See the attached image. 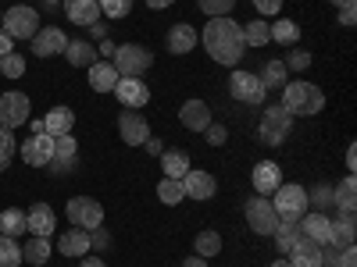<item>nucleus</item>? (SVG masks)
<instances>
[{
  "instance_id": "7",
  "label": "nucleus",
  "mask_w": 357,
  "mask_h": 267,
  "mask_svg": "<svg viewBox=\"0 0 357 267\" xmlns=\"http://www.w3.org/2000/svg\"><path fill=\"white\" fill-rule=\"evenodd\" d=\"M68 221H72V228H86V232L100 228L104 225L100 200H93V196H72L68 200Z\"/></svg>"
},
{
  "instance_id": "56",
  "label": "nucleus",
  "mask_w": 357,
  "mask_h": 267,
  "mask_svg": "<svg viewBox=\"0 0 357 267\" xmlns=\"http://www.w3.org/2000/svg\"><path fill=\"white\" fill-rule=\"evenodd\" d=\"M172 4H175V0H146V8H154V11H165Z\"/></svg>"
},
{
  "instance_id": "39",
  "label": "nucleus",
  "mask_w": 357,
  "mask_h": 267,
  "mask_svg": "<svg viewBox=\"0 0 357 267\" xmlns=\"http://www.w3.org/2000/svg\"><path fill=\"white\" fill-rule=\"evenodd\" d=\"M0 75H4V79H22L25 75V57L18 50L4 54V57H0Z\"/></svg>"
},
{
  "instance_id": "45",
  "label": "nucleus",
  "mask_w": 357,
  "mask_h": 267,
  "mask_svg": "<svg viewBox=\"0 0 357 267\" xmlns=\"http://www.w3.org/2000/svg\"><path fill=\"white\" fill-rule=\"evenodd\" d=\"M89 246H93V250H107V246H111V235L104 232V225L89 232Z\"/></svg>"
},
{
  "instance_id": "48",
  "label": "nucleus",
  "mask_w": 357,
  "mask_h": 267,
  "mask_svg": "<svg viewBox=\"0 0 357 267\" xmlns=\"http://www.w3.org/2000/svg\"><path fill=\"white\" fill-rule=\"evenodd\" d=\"M336 267H357V250L354 246H343L340 257H336Z\"/></svg>"
},
{
  "instance_id": "1",
  "label": "nucleus",
  "mask_w": 357,
  "mask_h": 267,
  "mask_svg": "<svg viewBox=\"0 0 357 267\" xmlns=\"http://www.w3.org/2000/svg\"><path fill=\"white\" fill-rule=\"evenodd\" d=\"M200 43H204L207 54H211V61H218V65H225V68H236V65L243 61V54H247L243 25L232 22L229 15L207 22L204 33H200Z\"/></svg>"
},
{
  "instance_id": "3",
  "label": "nucleus",
  "mask_w": 357,
  "mask_h": 267,
  "mask_svg": "<svg viewBox=\"0 0 357 267\" xmlns=\"http://www.w3.org/2000/svg\"><path fill=\"white\" fill-rule=\"evenodd\" d=\"M111 65H114L118 79H143V72H151V65H154V54L139 43H122L114 50Z\"/></svg>"
},
{
  "instance_id": "22",
  "label": "nucleus",
  "mask_w": 357,
  "mask_h": 267,
  "mask_svg": "<svg viewBox=\"0 0 357 267\" xmlns=\"http://www.w3.org/2000/svg\"><path fill=\"white\" fill-rule=\"evenodd\" d=\"M301 228H304V235H307V239H314L318 246H325V243H329V228H333V218L325 214V211H311V214H304V218H301Z\"/></svg>"
},
{
  "instance_id": "6",
  "label": "nucleus",
  "mask_w": 357,
  "mask_h": 267,
  "mask_svg": "<svg viewBox=\"0 0 357 267\" xmlns=\"http://www.w3.org/2000/svg\"><path fill=\"white\" fill-rule=\"evenodd\" d=\"M272 207L279 218H289V221H301L307 214V189L304 186H293V182H282L275 193H272Z\"/></svg>"
},
{
  "instance_id": "20",
  "label": "nucleus",
  "mask_w": 357,
  "mask_h": 267,
  "mask_svg": "<svg viewBox=\"0 0 357 267\" xmlns=\"http://www.w3.org/2000/svg\"><path fill=\"white\" fill-rule=\"evenodd\" d=\"M286 260H289L293 267H321V246H318L314 239H307V235H301Z\"/></svg>"
},
{
  "instance_id": "8",
  "label": "nucleus",
  "mask_w": 357,
  "mask_h": 267,
  "mask_svg": "<svg viewBox=\"0 0 357 267\" xmlns=\"http://www.w3.org/2000/svg\"><path fill=\"white\" fill-rule=\"evenodd\" d=\"M229 97L240 100V104H250V107H261L264 97H268V89H264L261 79L250 75V72H232V75H229Z\"/></svg>"
},
{
  "instance_id": "40",
  "label": "nucleus",
  "mask_w": 357,
  "mask_h": 267,
  "mask_svg": "<svg viewBox=\"0 0 357 267\" xmlns=\"http://www.w3.org/2000/svg\"><path fill=\"white\" fill-rule=\"evenodd\" d=\"M79 154V146H75V136H54V157L50 161H75Z\"/></svg>"
},
{
  "instance_id": "61",
  "label": "nucleus",
  "mask_w": 357,
  "mask_h": 267,
  "mask_svg": "<svg viewBox=\"0 0 357 267\" xmlns=\"http://www.w3.org/2000/svg\"><path fill=\"white\" fill-rule=\"evenodd\" d=\"M43 4H61V0H43Z\"/></svg>"
},
{
  "instance_id": "30",
  "label": "nucleus",
  "mask_w": 357,
  "mask_h": 267,
  "mask_svg": "<svg viewBox=\"0 0 357 267\" xmlns=\"http://www.w3.org/2000/svg\"><path fill=\"white\" fill-rule=\"evenodd\" d=\"M22 260L33 264V267H43L50 260V239H43V235H33L25 246H22Z\"/></svg>"
},
{
  "instance_id": "58",
  "label": "nucleus",
  "mask_w": 357,
  "mask_h": 267,
  "mask_svg": "<svg viewBox=\"0 0 357 267\" xmlns=\"http://www.w3.org/2000/svg\"><path fill=\"white\" fill-rule=\"evenodd\" d=\"M183 267H207V260H204V257H186Z\"/></svg>"
},
{
  "instance_id": "37",
  "label": "nucleus",
  "mask_w": 357,
  "mask_h": 267,
  "mask_svg": "<svg viewBox=\"0 0 357 267\" xmlns=\"http://www.w3.org/2000/svg\"><path fill=\"white\" fill-rule=\"evenodd\" d=\"M22 264V246L11 235H0V267H18Z\"/></svg>"
},
{
  "instance_id": "47",
  "label": "nucleus",
  "mask_w": 357,
  "mask_h": 267,
  "mask_svg": "<svg viewBox=\"0 0 357 267\" xmlns=\"http://www.w3.org/2000/svg\"><path fill=\"white\" fill-rule=\"evenodd\" d=\"M254 8H257V15H261V18H268V15H279L282 0H254Z\"/></svg>"
},
{
  "instance_id": "44",
  "label": "nucleus",
  "mask_w": 357,
  "mask_h": 267,
  "mask_svg": "<svg viewBox=\"0 0 357 267\" xmlns=\"http://www.w3.org/2000/svg\"><path fill=\"white\" fill-rule=\"evenodd\" d=\"M307 203H318V207H336V189L333 186H318L307 193Z\"/></svg>"
},
{
  "instance_id": "21",
  "label": "nucleus",
  "mask_w": 357,
  "mask_h": 267,
  "mask_svg": "<svg viewBox=\"0 0 357 267\" xmlns=\"http://www.w3.org/2000/svg\"><path fill=\"white\" fill-rule=\"evenodd\" d=\"M65 15L68 22L89 29L93 22H100V0H65Z\"/></svg>"
},
{
  "instance_id": "23",
  "label": "nucleus",
  "mask_w": 357,
  "mask_h": 267,
  "mask_svg": "<svg viewBox=\"0 0 357 267\" xmlns=\"http://www.w3.org/2000/svg\"><path fill=\"white\" fill-rule=\"evenodd\" d=\"M89 250V232L86 228H68L61 239H57V253H65V257H86Z\"/></svg>"
},
{
  "instance_id": "57",
  "label": "nucleus",
  "mask_w": 357,
  "mask_h": 267,
  "mask_svg": "<svg viewBox=\"0 0 357 267\" xmlns=\"http://www.w3.org/2000/svg\"><path fill=\"white\" fill-rule=\"evenodd\" d=\"M354 168H357V150H354V146H350V150H347V171L354 175Z\"/></svg>"
},
{
  "instance_id": "60",
  "label": "nucleus",
  "mask_w": 357,
  "mask_h": 267,
  "mask_svg": "<svg viewBox=\"0 0 357 267\" xmlns=\"http://www.w3.org/2000/svg\"><path fill=\"white\" fill-rule=\"evenodd\" d=\"M333 4H336V8H350V4H354V0H333Z\"/></svg>"
},
{
  "instance_id": "4",
  "label": "nucleus",
  "mask_w": 357,
  "mask_h": 267,
  "mask_svg": "<svg viewBox=\"0 0 357 267\" xmlns=\"http://www.w3.org/2000/svg\"><path fill=\"white\" fill-rule=\"evenodd\" d=\"M0 29L11 36V40H33L40 33V11L36 8H25V4H15L4 11V18H0Z\"/></svg>"
},
{
  "instance_id": "49",
  "label": "nucleus",
  "mask_w": 357,
  "mask_h": 267,
  "mask_svg": "<svg viewBox=\"0 0 357 267\" xmlns=\"http://www.w3.org/2000/svg\"><path fill=\"white\" fill-rule=\"evenodd\" d=\"M114 50H118V43H111V40H100V47H97V57H100V61H111V57H114Z\"/></svg>"
},
{
  "instance_id": "31",
  "label": "nucleus",
  "mask_w": 357,
  "mask_h": 267,
  "mask_svg": "<svg viewBox=\"0 0 357 267\" xmlns=\"http://www.w3.org/2000/svg\"><path fill=\"white\" fill-rule=\"evenodd\" d=\"M354 235H357V221L354 218H336L333 228H329V243L336 250H343V246H354Z\"/></svg>"
},
{
  "instance_id": "24",
  "label": "nucleus",
  "mask_w": 357,
  "mask_h": 267,
  "mask_svg": "<svg viewBox=\"0 0 357 267\" xmlns=\"http://www.w3.org/2000/svg\"><path fill=\"white\" fill-rule=\"evenodd\" d=\"M72 129H75V111L72 107H50V114L43 118L47 136H68Z\"/></svg>"
},
{
  "instance_id": "52",
  "label": "nucleus",
  "mask_w": 357,
  "mask_h": 267,
  "mask_svg": "<svg viewBox=\"0 0 357 267\" xmlns=\"http://www.w3.org/2000/svg\"><path fill=\"white\" fill-rule=\"evenodd\" d=\"M354 18H357L354 4H350V8H340V25H347V29H350V25H354Z\"/></svg>"
},
{
  "instance_id": "17",
  "label": "nucleus",
  "mask_w": 357,
  "mask_h": 267,
  "mask_svg": "<svg viewBox=\"0 0 357 267\" xmlns=\"http://www.w3.org/2000/svg\"><path fill=\"white\" fill-rule=\"evenodd\" d=\"M65 47H68V36L61 33V29H54V25L40 29V33L33 36V54H36V57H54V54H65Z\"/></svg>"
},
{
  "instance_id": "27",
  "label": "nucleus",
  "mask_w": 357,
  "mask_h": 267,
  "mask_svg": "<svg viewBox=\"0 0 357 267\" xmlns=\"http://www.w3.org/2000/svg\"><path fill=\"white\" fill-rule=\"evenodd\" d=\"M65 57H68V65H75V68H89V65L100 61V57H97V47L89 43V40H68Z\"/></svg>"
},
{
  "instance_id": "59",
  "label": "nucleus",
  "mask_w": 357,
  "mask_h": 267,
  "mask_svg": "<svg viewBox=\"0 0 357 267\" xmlns=\"http://www.w3.org/2000/svg\"><path fill=\"white\" fill-rule=\"evenodd\" d=\"M268 267H293V264H289V260H286V257H279V260H275V264H268Z\"/></svg>"
},
{
  "instance_id": "12",
  "label": "nucleus",
  "mask_w": 357,
  "mask_h": 267,
  "mask_svg": "<svg viewBox=\"0 0 357 267\" xmlns=\"http://www.w3.org/2000/svg\"><path fill=\"white\" fill-rule=\"evenodd\" d=\"M118 136H122L126 146H143L151 139V125H146V118L139 111H122V118H118Z\"/></svg>"
},
{
  "instance_id": "9",
  "label": "nucleus",
  "mask_w": 357,
  "mask_h": 267,
  "mask_svg": "<svg viewBox=\"0 0 357 267\" xmlns=\"http://www.w3.org/2000/svg\"><path fill=\"white\" fill-rule=\"evenodd\" d=\"M247 225L254 235H272L275 225H279V214H275V207L268 196H250L247 200Z\"/></svg>"
},
{
  "instance_id": "43",
  "label": "nucleus",
  "mask_w": 357,
  "mask_h": 267,
  "mask_svg": "<svg viewBox=\"0 0 357 267\" xmlns=\"http://www.w3.org/2000/svg\"><path fill=\"white\" fill-rule=\"evenodd\" d=\"M286 72H307L311 68V54L307 50H289V57H286Z\"/></svg>"
},
{
  "instance_id": "11",
  "label": "nucleus",
  "mask_w": 357,
  "mask_h": 267,
  "mask_svg": "<svg viewBox=\"0 0 357 267\" xmlns=\"http://www.w3.org/2000/svg\"><path fill=\"white\" fill-rule=\"evenodd\" d=\"M111 93L118 97V104L129 107V111H139L151 104V86H146L143 79H118V86L111 89Z\"/></svg>"
},
{
  "instance_id": "14",
  "label": "nucleus",
  "mask_w": 357,
  "mask_h": 267,
  "mask_svg": "<svg viewBox=\"0 0 357 267\" xmlns=\"http://www.w3.org/2000/svg\"><path fill=\"white\" fill-rule=\"evenodd\" d=\"M183 189H186V196L190 200H211L215 193H218V182H215V175L211 171H197V168H190L183 178Z\"/></svg>"
},
{
  "instance_id": "42",
  "label": "nucleus",
  "mask_w": 357,
  "mask_h": 267,
  "mask_svg": "<svg viewBox=\"0 0 357 267\" xmlns=\"http://www.w3.org/2000/svg\"><path fill=\"white\" fill-rule=\"evenodd\" d=\"M132 11V0H100V15L107 18H126Z\"/></svg>"
},
{
  "instance_id": "53",
  "label": "nucleus",
  "mask_w": 357,
  "mask_h": 267,
  "mask_svg": "<svg viewBox=\"0 0 357 267\" xmlns=\"http://www.w3.org/2000/svg\"><path fill=\"white\" fill-rule=\"evenodd\" d=\"M15 50V40L4 33V29H0V57H4V54H11Z\"/></svg>"
},
{
  "instance_id": "15",
  "label": "nucleus",
  "mask_w": 357,
  "mask_h": 267,
  "mask_svg": "<svg viewBox=\"0 0 357 267\" xmlns=\"http://www.w3.org/2000/svg\"><path fill=\"white\" fill-rule=\"evenodd\" d=\"M54 225H57V218H54V211H50V203H33V207L25 211V232L50 239V235H54Z\"/></svg>"
},
{
  "instance_id": "51",
  "label": "nucleus",
  "mask_w": 357,
  "mask_h": 267,
  "mask_svg": "<svg viewBox=\"0 0 357 267\" xmlns=\"http://www.w3.org/2000/svg\"><path fill=\"white\" fill-rule=\"evenodd\" d=\"M143 150H146V154H154V157H161V150H165V146H161V139H154V136H151V139L143 143Z\"/></svg>"
},
{
  "instance_id": "36",
  "label": "nucleus",
  "mask_w": 357,
  "mask_h": 267,
  "mask_svg": "<svg viewBox=\"0 0 357 267\" xmlns=\"http://www.w3.org/2000/svg\"><path fill=\"white\" fill-rule=\"evenodd\" d=\"M243 40H247V47H264V43H272V40H268V22H264V18L247 22V25H243Z\"/></svg>"
},
{
  "instance_id": "19",
  "label": "nucleus",
  "mask_w": 357,
  "mask_h": 267,
  "mask_svg": "<svg viewBox=\"0 0 357 267\" xmlns=\"http://www.w3.org/2000/svg\"><path fill=\"white\" fill-rule=\"evenodd\" d=\"M197 43H200V33H197L190 22H175L168 29V50L172 54H190Z\"/></svg>"
},
{
  "instance_id": "41",
  "label": "nucleus",
  "mask_w": 357,
  "mask_h": 267,
  "mask_svg": "<svg viewBox=\"0 0 357 267\" xmlns=\"http://www.w3.org/2000/svg\"><path fill=\"white\" fill-rule=\"evenodd\" d=\"M200 4V11L207 15V18H225L232 8H236V0H197Z\"/></svg>"
},
{
  "instance_id": "34",
  "label": "nucleus",
  "mask_w": 357,
  "mask_h": 267,
  "mask_svg": "<svg viewBox=\"0 0 357 267\" xmlns=\"http://www.w3.org/2000/svg\"><path fill=\"white\" fill-rule=\"evenodd\" d=\"M22 232H25V214L18 211V207H8V211L0 214V235H11V239H18Z\"/></svg>"
},
{
  "instance_id": "62",
  "label": "nucleus",
  "mask_w": 357,
  "mask_h": 267,
  "mask_svg": "<svg viewBox=\"0 0 357 267\" xmlns=\"http://www.w3.org/2000/svg\"><path fill=\"white\" fill-rule=\"evenodd\" d=\"M0 18H4V11H0Z\"/></svg>"
},
{
  "instance_id": "33",
  "label": "nucleus",
  "mask_w": 357,
  "mask_h": 267,
  "mask_svg": "<svg viewBox=\"0 0 357 267\" xmlns=\"http://www.w3.org/2000/svg\"><path fill=\"white\" fill-rule=\"evenodd\" d=\"M158 200H161L165 207L183 203V200H186V189H183V182H178V178H161V182H158Z\"/></svg>"
},
{
  "instance_id": "13",
  "label": "nucleus",
  "mask_w": 357,
  "mask_h": 267,
  "mask_svg": "<svg viewBox=\"0 0 357 267\" xmlns=\"http://www.w3.org/2000/svg\"><path fill=\"white\" fill-rule=\"evenodd\" d=\"M54 157V136L47 132H36V136H29L22 143V161L25 164H33V168H47Z\"/></svg>"
},
{
  "instance_id": "2",
  "label": "nucleus",
  "mask_w": 357,
  "mask_h": 267,
  "mask_svg": "<svg viewBox=\"0 0 357 267\" xmlns=\"http://www.w3.org/2000/svg\"><path fill=\"white\" fill-rule=\"evenodd\" d=\"M282 107L293 118H311V114H318L325 107V93H321L318 86L296 79V82H286L282 86Z\"/></svg>"
},
{
  "instance_id": "29",
  "label": "nucleus",
  "mask_w": 357,
  "mask_h": 267,
  "mask_svg": "<svg viewBox=\"0 0 357 267\" xmlns=\"http://www.w3.org/2000/svg\"><path fill=\"white\" fill-rule=\"evenodd\" d=\"M161 168H165V178H183L193 164L186 150H161Z\"/></svg>"
},
{
  "instance_id": "28",
  "label": "nucleus",
  "mask_w": 357,
  "mask_h": 267,
  "mask_svg": "<svg viewBox=\"0 0 357 267\" xmlns=\"http://www.w3.org/2000/svg\"><path fill=\"white\" fill-rule=\"evenodd\" d=\"M268 40L282 43V47H296V43H301V25L289 22V18H279V22L268 25Z\"/></svg>"
},
{
  "instance_id": "26",
  "label": "nucleus",
  "mask_w": 357,
  "mask_h": 267,
  "mask_svg": "<svg viewBox=\"0 0 357 267\" xmlns=\"http://www.w3.org/2000/svg\"><path fill=\"white\" fill-rule=\"evenodd\" d=\"M89 86H93V93H111V89L118 86V72L111 61H97V65H89Z\"/></svg>"
},
{
  "instance_id": "5",
  "label": "nucleus",
  "mask_w": 357,
  "mask_h": 267,
  "mask_svg": "<svg viewBox=\"0 0 357 267\" xmlns=\"http://www.w3.org/2000/svg\"><path fill=\"white\" fill-rule=\"evenodd\" d=\"M289 129H293V114H286V107H282V104L264 107L261 125H257V139H261L264 146H282V143H286V136H289Z\"/></svg>"
},
{
  "instance_id": "46",
  "label": "nucleus",
  "mask_w": 357,
  "mask_h": 267,
  "mask_svg": "<svg viewBox=\"0 0 357 267\" xmlns=\"http://www.w3.org/2000/svg\"><path fill=\"white\" fill-rule=\"evenodd\" d=\"M204 132H207V143H211V146H222V143L229 139V132H225V125H215V122H211V125H207Z\"/></svg>"
},
{
  "instance_id": "18",
  "label": "nucleus",
  "mask_w": 357,
  "mask_h": 267,
  "mask_svg": "<svg viewBox=\"0 0 357 267\" xmlns=\"http://www.w3.org/2000/svg\"><path fill=\"white\" fill-rule=\"evenodd\" d=\"M178 122H183L190 132H204L207 125H211V107H207L204 100H186L183 107H178Z\"/></svg>"
},
{
  "instance_id": "16",
  "label": "nucleus",
  "mask_w": 357,
  "mask_h": 267,
  "mask_svg": "<svg viewBox=\"0 0 357 267\" xmlns=\"http://www.w3.org/2000/svg\"><path fill=\"white\" fill-rule=\"evenodd\" d=\"M250 182H254V193L257 196H268V193H275L282 186V171H279L275 161H261V164H254Z\"/></svg>"
},
{
  "instance_id": "50",
  "label": "nucleus",
  "mask_w": 357,
  "mask_h": 267,
  "mask_svg": "<svg viewBox=\"0 0 357 267\" xmlns=\"http://www.w3.org/2000/svg\"><path fill=\"white\" fill-rule=\"evenodd\" d=\"M47 168H50L54 175H68V171H75V161H50Z\"/></svg>"
},
{
  "instance_id": "10",
  "label": "nucleus",
  "mask_w": 357,
  "mask_h": 267,
  "mask_svg": "<svg viewBox=\"0 0 357 267\" xmlns=\"http://www.w3.org/2000/svg\"><path fill=\"white\" fill-rule=\"evenodd\" d=\"M29 122V97L11 89V93H0V129H18Z\"/></svg>"
},
{
  "instance_id": "55",
  "label": "nucleus",
  "mask_w": 357,
  "mask_h": 267,
  "mask_svg": "<svg viewBox=\"0 0 357 267\" xmlns=\"http://www.w3.org/2000/svg\"><path fill=\"white\" fill-rule=\"evenodd\" d=\"M79 267H107V264H104V260H100V257H89V253H86V257H82V264H79Z\"/></svg>"
},
{
  "instance_id": "35",
  "label": "nucleus",
  "mask_w": 357,
  "mask_h": 267,
  "mask_svg": "<svg viewBox=\"0 0 357 267\" xmlns=\"http://www.w3.org/2000/svg\"><path fill=\"white\" fill-rule=\"evenodd\" d=\"M193 250H197V257H215V253H222V235L218 232H211V228H207V232H200L197 235V243H193Z\"/></svg>"
},
{
  "instance_id": "25",
  "label": "nucleus",
  "mask_w": 357,
  "mask_h": 267,
  "mask_svg": "<svg viewBox=\"0 0 357 267\" xmlns=\"http://www.w3.org/2000/svg\"><path fill=\"white\" fill-rule=\"evenodd\" d=\"M275 250L282 253V257H289V250L296 246V239L304 235V228H301V221H289V218H279V225H275Z\"/></svg>"
},
{
  "instance_id": "54",
  "label": "nucleus",
  "mask_w": 357,
  "mask_h": 267,
  "mask_svg": "<svg viewBox=\"0 0 357 267\" xmlns=\"http://www.w3.org/2000/svg\"><path fill=\"white\" fill-rule=\"evenodd\" d=\"M89 33H93L97 40H107V25L104 22H93V25H89Z\"/></svg>"
},
{
  "instance_id": "32",
  "label": "nucleus",
  "mask_w": 357,
  "mask_h": 267,
  "mask_svg": "<svg viewBox=\"0 0 357 267\" xmlns=\"http://www.w3.org/2000/svg\"><path fill=\"white\" fill-rule=\"evenodd\" d=\"M286 75H289V72H286V65H282V61H268V65L257 72V79H261V86H264V89H282V86L289 82Z\"/></svg>"
},
{
  "instance_id": "38",
  "label": "nucleus",
  "mask_w": 357,
  "mask_h": 267,
  "mask_svg": "<svg viewBox=\"0 0 357 267\" xmlns=\"http://www.w3.org/2000/svg\"><path fill=\"white\" fill-rule=\"evenodd\" d=\"M15 154H18V143H15L11 129H0V175H4V171L11 168Z\"/></svg>"
}]
</instances>
